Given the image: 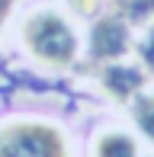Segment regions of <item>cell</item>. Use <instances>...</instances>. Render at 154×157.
I'll return each instance as SVG.
<instances>
[{
	"label": "cell",
	"mask_w": 154,
	"mask_h": 157,
	"mask_svg": "<svg viewBox=\"0 0 154 157\" xmlns=\"http://www.w3.org/2000/svg\"><path fill=\"white\" fill-rule=\"evenodd\" d=\"M23 42L39 61L52 64V67H67L77 58V35L74 29L58 16V13H32L23 23Z\"/></svg>",
	"instance_id": "1"
},
{
	"label": "cell",
	"mask_w": 154,
	"mask_h": 157,
	"mask_svg": "<svg viewBox=\"0 0 154 157\" xmlns=\"http://www.w3.org/2000/svg\"><path fill=\"white\" fill-rule=\"evenodd\" d=\"M0 157H67V144L55 125L13 122L0 128Z\"/></svg>",
	"instance_id": "2"
},
{
	"label": "cell",
	"mask_w": 154,
	"mask_h": 157,
	"mask_svg": "<svg viewBox=\"0 0 154 157\" xmlns=\"http://www.w3.org/2000/svg\"><path fill=\"white\" fill-rule=\"evenodd\" d=\"M129 48V26L122 16H109L93 29V55L96 58H119Z\"/></svg>",
	"instance_id": "3"
},
{
	"label": "cell",
	"mask_w": 154,
	"mask_h": 157,
	"mask_svg": "<svg viewBox=\"0 0 154 157\" xmlns=\"http://www.w3.org/2000/svg\"><path fill=\"white\" fill-rule=\"evenodd\" d=\"M103 87H106L119 103H125L129 96H135L138 90H141V74L125 67V64H109V67L103 71Z\"/></svg>",
	"instance_id": "4"
},
{
	"label": "cell",
	"mask_w": 154,
	"mask_h": 157,
	"mask_svg": "<svg viewBox=\"0 0 154 157\" xmlns=\"http://www.w3.org/2000/svg\"><path fill=\"white\" fill-rule=\"evenodd\" d=\"M96 157H141L138 144L122 132H109L96 141Z\"/></svg>",
	"instance_id": "5"
},
{
	"label": "cell",
	"mask_w": 154,
	"mask_h": 157,
	"mask_svg": "<svg viewBox=\"0 0 154 157\" xmlns=\"http://www.w3.org/2000/svg\"><path fill=\"white\" fill-rule=\"evenodd\" d=\"M132 116H135L138 128H141V132L154 141V96H138V99H135V109H132Z\"/></svg>",
	"instance_id": "6"
},
{
	"label": "cell",
	"mask_w": 154,
	"mask_h": 157,
	"mask_svg": "<svg viewBox=\"0 0 154 157\" xmlns=\"http://www.w3.org/2000/svg\"><path fill=\"white\" fill-rule=\"evenodd\" d=\"M141 58H144L148 67H154V29H151V35L144 39V45H141Z\"/></svg>",
	"instance_id": "7"
},
{
	"label": "cell",
	"mask_w": 154,
	"mask_h": 157,
	"mask_svg": "<svg viewBox=\"0 0 154 157\" xmlns=\"http://www.w3.org/2000/svg\"><path fill=\"white\" fill-rule=\"evenodd\" d=\"M6 6H10V0H0V23H3V16H6Z\"/></svg>",
	"instance_id": "8"
}]
</instances>
